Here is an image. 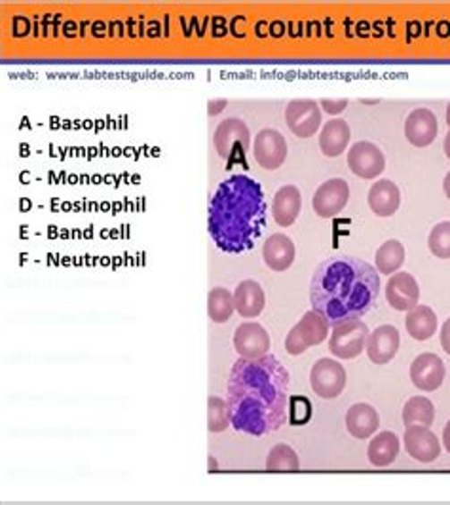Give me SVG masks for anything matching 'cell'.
<instances>
[{
    "instance_id": "2e32d148",
    "label": "cell",
    "mask_w": 450,
    "mask_h": 505,
    "mask_svg": "<svg viewBox=\"0 0 450 505\" xmlns=\"http://www.w3.org/2000/svg\"><path fill=\"white\" fill-rule=\"evenodd\" d=\"M401 336L394 325H382L369 334L367 356L375 365L390 363L399 349Z\"/></svg>"
},
{
    "instance_id": "d6a6232c",
    "label": "cell",
    "mask_w": 450,
    "mask_h": 505,
    "mask_svg": "<svg viewBox=\"0 0 450 505\" xmlns=\"http://www.w3.org/2000/svg\"><path fill=\"white\" fill-rule=\"evenodd\" d=\"M346 106H348V101H346V99H323V101H321V109H323L325 113L333 114V116L343 113V111L346 109Z\"/></svg>"
},
{
    "instance_id": "d4e9b609",
    "label": "cell",
    "mask_w": 450,
    "mask_h": 505,
    "mask_svg": "<svg viewBox=\"0 0 450 505\" xmlns=\"http://www.w3.org/2000/svg\"><path fill=\"white\" fill-rule=\"evenodd\" d=\"M397 454H399V437L392 432H382L369 442L367 456L372 466L377 467L390 466L394 464Z\"/></svg>"
},
{
    "instance_id": "f1b7e54d",
    "label": "cell",
    "mask_w": 450,
    "mask_h": 505,
    "mask_svg": "<svg viewBox=\"0 0 450 505\" xmlns=\"http://www.w3.org/2000/svg\"><path fill=\"white\" fill-rule=\"evenodd\" d=\"M267 469L268 471H299L301 460L297 452H294L289 445H276L268 458H267Z\"/></svg>"
},
{
    "instance_id": "4fadbf2b",
    "label": "cell",
    "mask_w": 450,
    "mask_h": 505,
    "mask_svg": "<svg viewBox=\"0 0 450 505\" xmlns=\"http://www.w3.org/2000/svg\"><path fill=\"white\" fill-rule=\"evenodd\" d=\"M420 299V287L416 280L407 272H395L392 274L390 282L386 285V300L397 312H411L414 306H418Z\"/></svg>"
},
{
    "instance_id": "603a6c76",
    "label": "cell",
    "mask_w": 450,
    "mask_h": 505,
    "mask_svg": "<svg viewBox=\"0 0 450 505\" xmlns=\"http://www.w3.org/2000/svg\"><path fill=\"white\" fill-rule=\"evenodd\" d=\"M234 302H236V310L242 317H257L265 310L267 304V297L265 290H262L260 283H257L255 280H245L242 282L236 290H234Z\"/></svg>"
},
{
    "instance_id": "8fae6325",
    "label": "cell",
    "mask_w": 450,
    "mask_h": 505,
    "mask_svg": "<svg viewBox=\"0 0 450 505\" xmlns=\"http://www.w3.org/2000/svg\"><path fill=\"white\" fill-rule=\"evenodd\" d=\"M348 165L353 175L361 179H375L384 172L386 158L375 143L358 141L353 147H350Z\"/></svg>"
},
{
    "instance_id": "f35d334b",
    "label": "cell",
    "mask_w": 450,
    "mask_h": 505,
    "mask_svg": "<svg viewBox=\"0 0 450 505\" xmlns=\"http://www.w3.org/2000/svg\"><path fill=\"white\" fill-rule=\"evenodd\" d=\"M446 124H448V128H450V103H448V106H446Z\"/></svg>"
},
{
    "instance_id": "83f0119b",
    "label": "cell",
    "mask_w": 450,
    "mask_h": 505,
    "mask_svg": "<svg viewBox=\"0 0 450 505\" xmlns=\"http://www.w3.org/2000/svg\"><path fill=\"white\" fill-rule=\"evenodd\" d=\"M403 263H405V248H403L401 241L387 240L378 248L375 265L380 274H395L403 266Z\"/></svg>"
},
{
    "instance_id": "ba28073f",
    "label": "cell",
    "mask_w": 450,
    "mask_h": 505,
    "mask_svg": "<svg viewBox=\"0 0 450 505\" xmlns=\"http://www.w3.org/2000/svg\"><path fill=\"white\" fill-rule=\"evenodd\" d=\"M350 200V187L344 179H329L316 190L312 207L323 219H333L343 213Z\"/></svg>"
},
{
    "instance_id": "8d00e7d4",
    "label": "cell",
    "mask_w": 450,
    "mask_h": 505,
    "mask_svg": "<svg viewBox=\"0 0 450 505\" xmlns=\"http://www.w3.org/2000/svg\"><path fill=\"white\" fill-rule=\"evenodd\" d=\"M443 190H445L446 198L450 200V172L446 173V177H445V181H443Z\"/></svg>"
},
{
    "instance_id": "3957f363",
    "label": "cell",
    "mask_w": 450,
    "mask_h": 505,
    "mask_svg": "<svg viewBox=\"0 0 450 505\" xmlns=\"http://www.w3.org/2000/svg\"><path fill=\"white\" fill-rule=\"evenodd\" d=\"M267 224V200L250 175H232L217 187L208 226L215 246L223 253L240 255L253 249Z\"/></svg>"
},
{
    "instance_id": "e575fe53",
    "label": "cell",
    "mask_w": 450,
    "mask_h": 505,
    "mask_svg": "<svg viewBox=\"0 0 450 505\" xmlns=\"http://www.w3.org/2000/svg\"><path fill=\"white\" fill-rule=\"evenodd\" d=\"M226 106V101L225 99H215V101H209V114L211 116H217L219 114L223 109Z\"/></svg>"
},
{
    "instance_id": "d590c367",
    "label": "cell",
    "mask_w": 450,
    "mask_h": 505,
    "mask_svg": "<svg viewBox=\"0 0 450 505\" xmlns=\"http://www.w3.org/2000/svg\"><path fill=\"white\" fill-rule=\"evenodd\" d=\"M443 445L450 454V422L445 425V430H443Z\"/></svg>"
},
{
    "instance_id": "7a4b0ae2",
    "label": "cell",
    "mask_w": 450,
    "mask_h": 505,
    "mask_svg": "<svg viewBox=\"0 0 450 505\" xmlns=\"http://www.w3.org/2000/svg\"><path fill=\"white\" fill-rule=\"evenodd\" d=\"M380 295L378 272L361 258L335 255L318 266L310 283L312 308L329 321L361 319L375 308Z\"/></svg>"
},
{
    "instance_id": "f546056e",
    "label": "cell",
    "mask_w": 450,
    "mask_h": 505,
    "mask_svg": "<svg viewBox=\"0 0 450 505\" xmlns=\"http://www.w3.org/2000/svg\"><path fill=\"white\" fill-rule=\"evenodd\" d=\"M230 425V412L228 403L223 397L211 395L208 401V430L211 433H221Z\"/></svg>"
},
{
    "instance_id": "4316f807",
    "label": "cell",
    "mask_w": 450,
    "mask_h": 505,
    "mask_svg": "<svg viewBox=\"0 0 450 505\" xmlns=\"http://www.w3.org/2000/svg\"><path fill=\"white\" fill-rule=\"evenodd\" d=\"M234 310H236L234 295H232L228 289L215 287L209 290L208 314L215 324H226V321L234 316Z\"/></svg>"
},
{
    "instance_id": "44dd1931",
    "label": "cell",
    "mask_w": 450,
    "mask_h": 505,
    "mask_svg": "<svg viewBox=\"0 0 450 505\" xmlns=\"http://www.w3.org/2000/svg\"><path fill=\"white\" fill-rule=\"evenodd\" d=\"M350 126L348 122L343 118L329 120L323 126L319 133V148L327 158H336L344 152V148L350 145Z\"/></svg>"
},
{
    "instance_id": "cb8c5ba5",
    "label": "cell",
    "mask_w": 450,
    "mask_h": 505,
    "mask_svg": "<svg viewBox=\"0 0 450 505\" xmlns=\"http://www.w3.org/2000/svg\"><path fill=\"white\" fill-rule=\"evenodd\" d=\"M405 327L414 341H428L436 334L437 316L429 306H414L411 312H407Z\"/></svg>"
},
{
    "instance_id": "8992f818",
    "label": "cell",
    "mask_w": 450,
    "mask_h": 505,
    "mask_svg": "<svg viewBox=\"0 0 450 505\" xmlns=\"http://www.w3.org/2000/svg\"><path fill=\"white\" fill-rule=\"evenodd\" d=\"M369 327L361 319L343 321V324L333 325V332L329 339L331 354L338 359H355L367 348Z\"/></svg>"
},
{
    "instance_id": "74e56055",
    "label": "cell",
    "mask_w": 450,
    "mask_h": 505,
    "mask_svg": "<svg viewBox=\"0 0 450 505\" xmlns=\"http://www.w3.org/2000/svg\"><path fill=\"white\" fill-rule=\"evenodd\" d=\"M445 155H446V158L450 160V131L446 133V137H445Z\"/></svg>"
},
{
    "instance_id": "e0dca14e",
    "label": "cell",
    "mask_w": 450,
    "mask_h": 505,
    "mask_svg": "<svg viewBox=\"0 0 450 505\" xmlns=\"http://www.w3.org/2000/svg\"><path fill=\"white\" fill-rule=\"evenodd\" d=\"M405 135L411 145L424 148L437 137V116L429 109H414L405 122Z\"/></svg>"
},
{
    "instance_id": "9c48e42d",
    "label": "cell",
    "mask_w": 450,
    "mask_h": 505,
    "mask_svg": "<svg viewBox=\"0 0 450 505\" xmlns=\"http://www.w3.org/2000/svg\"><path fill=\"white\" fill-rule=\"evenodd\" d=\"M285 122L294 135L301 137V139H308L321 126L319 105L310 99L291 101L285 109Z\"/></svg>"
},
{
    "instance_id": "5b68a950",
    "label": "cell",
    "mask_w": 450,
    "mask_h": 505,
    "mask_svg": "<svg viewBox=\"0 0 450 505\" xmlns=\"http://www.w3.org/2000/svg\"><path fill=\"white\" fill-rule=\"evenodd\" d=\"M329 334V321L325 319L316 310L306 312L302 319L294 325L287 339H285V349L291 356H301L308 348L321 344Z\"/></svg>"
},
{
    "instance_id": "5bb4252c",
    "label": "cell",
    "mask_w": 450,
    "mask_h": 505,
    "mask_svg": "<svg viewBox=\"0 0 450 505\" xmlns=\"http://www.w3.org/2000/svg\"><path fill=\"white\" fill-rule=\"evenodd\" d=\"M234 348L238 356L245 359H257L267 356L270 349L268 331L260 324L247 321V324H242L234 332Z\"/></svg>"
},
{
    "instance_id": "484cf974",
    "label": "cell",
    "mask_w": 450,
    "mask_h": 505,
    "mask_svg": "<svg viewBox=\"0 0 450 505\" xmlns=\"http://www.w3.org/2000/svg\"><path fill=\"white\" fill-rule=\"evenodd\" d=\"M436 422V407L428 397H411L403 407V424L405 425H426L429 427Z\"/></svg>"
},
{
    "instance_id": "836d02e7",
    "label": "cell",
    "mask_w": 450,
    "mask_h": 505,
    "mask_svg": "<svg viewBox=\"0 0 450 505\" xmlns=\"http://www.w3.org/2000/svg\"><path fill=\"white\" fill-rule=\"evenodd\" d=\"M441 346H443V349L446 351V354L450 356V317L445 321V325L441 329Z\"/></svg>"
},
{
    "instance_id": "7402d4cb",
    "label": "cell",
    "mask_w": 450,
    "mask_h": 505,
    "mask_svg": "<svg viewBox=\"0 0 450 505\" xmlns=\"http://www.w3.org/2000/svg\"><path fill=\"white\" fill-rule=\"evenodd\" d=\"M380 425L378 412L367 403L352 405L346 412V427L352 437L355 439H369L375 435Z\"/></svg>"
},
{
    "instance_id": "6da1fadb",
    "label": "cell",
    "mask_w": 450,
    "mask_h": 505,
    "mask_svg": "<svg viewBox=\"0 0 450 505\" xmlns=\"http://www.w3.org/2000/svg\"><path fill=\"white\" fill-rule=\"evenodd\" d=\"M289 382V371L270 354L232 365L226 403L234 430L262 437L287 424Z\"/></svg>"
},
{
    "instance_id": "4dcf8cb0",
    "label": "cell",
    "mask_w": 450,
    "mask_h": 505,
    "mask_svg": "<svg viewBox=\"0 0 450 505\" xmlns=\"http://www.w3.org/2000/svg\"><path fill=\"white\" fill-rule=\"evenodd\" d=\"M428 246L437 258H450V221H443L431 228Z\"/></svg>"
},
{
    "instance_id": "7c38bea8",
    "label": "cell",
    "mask_w": 450,
    "mask_h": 505,
    "mask_svg": "<svg viewBox=\"0 0 450 505\" xmlns=\"http://www.w3.org/2000/svg\"><path fill=\"white\" fill-rule=\"evenodd\" d=\"M403 441H405V450L416 462H436L441 454L439 439L426 425H407Z\"/></svg>"
},
{
    "instance_id": "277c9868",
    "label": "cell",
    "mask_w": 450,
    "mask_h": 505,
    "mask_svg": "<svg viewBox=\"0 0 450 505\" xmlns=\"http://www.w3.org/2000/svg\"><path fill=\"white\" fill-rule=\"evenodd\" d=\"M251 147V135L247 126L238 118H228L217 126L215 148L219 156L232 164H245V155Z\"/></svg>"
},
{
    "instance_id": "52a82bcc",
    "label": "cell",
    "mask_w": 450,
    "mask_h": 505,
    "mask_svg": "<svg viewBox=\"0 0 450 505\" xmlns=\"http://www.w3.org/2000/svg\"><path fill=\"white\" fill-rule=\"evenodd\" d=\"M346 371L344 366L335 359H319L314 363L312 371H310V386L316 391V395L323 400H335L346 388Z\"/></svg>"
},
{
    "instance_id": "ac0fdd59",
    "label": "cell",
    "mask_w": 450,
    "mask_h": 505,
    "mask_svg": "<svg viewBox=\"0 0 450 505\" xmlns=\"http://www.w3.org/2000/svg\"><path fill=\"white\" fill-rule=\"evenodd\" d=\"M302 209L301 190L294 185H285L279 189L272 202V215L279 226H291L299 219Z\"/></svg>"
},
{
    "instance_id": "9a60e30c",
    "label": "cell",
    "mask_w": 450,
    "mask_h": 505,
    "mask_svg": "<svg viewBox=\"0 0 450 505\" xmlns=\"http://www.w3.org/2000/svg\"><path fill=\"white\" fill-rule=\"evenodd\" d=\"M412 384L422 391H436L445 380V365L436 354H420L411 365Z\"/></svg>"
},
{
    "instance_id": "1f68e13d",
    "label": "cell",
    "mask_w": 450,
    "mask_h": 505,
    "mask_svg": "<svg viewBox=\"0 0 450 505\" xmlns=\"http://www.w3.org/2000/svg\"><path fill=\"white\" fill-rule=\"evenodd\" d=\"M312 418V403L306 397H291L289 400V424L304 425Z\"/></svg>"
},
{
    "instance_id": "30bf717a",
    "label": "cell",
    "mask_w": 450,
    "mask_h": 505,
    "mask_svg": "<svg viewBox=\"0 0 450 505\" xmlns=\"http://www.w3.org/2000/svg\"><path fill=\"white\" fill-rule=\"evenodd\" d=\"M253 155L260 167L265 170H277L287 158V141L277 130H260L253 143Z\"/></svg>"
},
{
    "instance_id": "d6986e66",
    "label": "cell",
    "mask_w": 450,
    "mask_h": 505,
    "mask_svg": "<svg viewBox=\"0 0 450 505\" xmlns=\"http://www.w3.org/2000/svg\"><path fill=\"white\" fill-rule=\"evenodd\" d=\"M401 206V192L395 182L380 179L369 190V207L378 217H392Z\"/></svg>"
},
{
    "instance_id": "ffe728a7",
    "label": "cell",
    "mask_w": 450,
    "mask_h": 505,
    "mask_svg": "<svg viewBox=\"0 0 450 505\" xmlns=\"http://www.w3.org/2000/svg\"><path fill=\"white\" fill-rule=\"evenodd\" d=\"M294 243L285 234H272L262 246V258L270 270L285 272L294 260Z\"/></svg>"
}]
</instances>
